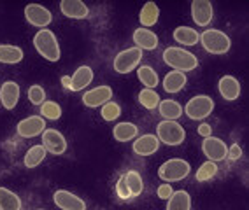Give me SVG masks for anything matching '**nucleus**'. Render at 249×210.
Listing matches in <instances>:
<instances>
[{
	"instance_id": "20",
	"label": "nucleus",
	"mask_w": 249,
	"mask_h": 210,
	"mask_svg": "<svg viewBox=\"0 0 249 210\" xmlns=\"http://www.w3.org/2000/svg\"><path fill=\"white\" fill-rule=\"evenodd\" d=\"M93 68L88 67V65H81L74 76L71 77V91H83L86 86H89L93 82Z\"/></svg>"
},
{
	"instance_id": "13",
	"label": "nucleus",
	"mask_w": 249,
	"mask_h": 210,
	"mask_svg": "<svg viewBox=\"0 0 249 210\" xmlns=\"http://www.w3.org/2000/svg\"><path fill=\"white\" fill-rule=\"evenodd\" d=\"M53 201L58 209L62 210H86V203L83 198H79L74 193L67 189H58L53 194Z\"/></svg>"
},
{
	"instance_id": "19",
	"label": "nucleus",
	"mask_w": 249,
	"mask_h": 210,
	"mask_svg": "<svg viewBox=\"0 0 249 210\" xmlns=\"http://www.w3.org/2000/svg\"><path fill=\"white\" fill-rule=\"evenodd\" d=\"M60 11H62L63 16L72 19H85L89 16V7L81 0H62Z\"/></svg>"
},
{
	"instance_id": "36",
	"label": "nucleus",
	"mask_w": 249,
	"mask_h": 210,
	"mask_svg": "<svg viewBox=\"0 0 249 210\" xmlns=\"http://www.w3.org/2000/svg\"><path fill=\"white\" fill-rule=\"evenodd\" d=\"M28 100L32 105H42L46 102V91L40 84H34L28 88Z\"/></svg>"
},
{
	"instance_id": "1",
	"label": "nucleus",
	"mask_w": 249,
	"mask_h": 210,
	"mask_svg": "<svg viewBox=\"0 0 249 210\" xmlns=\"http://www.w3.org/2000/svg\"><path fill=\"white\" fill-rule=\"evenodd\" d=\"M163 62L170 68H174L176 72H182V74L195 70L198 67V58L195 54L182 48H176V46H170L163 51Z\"/></svg>"
},
{
	"instance_id": "28",
	"label": "nucleus",
	"mask_w": 249,
	"mask_h": 210,
	"mask_svg": "<svg viewBox=\"0 0 249 210\" xmlns=\"http://www.w3.org/2000/svg\"><path fill=\"white\" fill-rule=\"evenodd\" d=\"M46 154H48V151L44 149V145L42 144H37V145H32L30 149L27 151V154H25V160H23V165L27 166V168H37V166L44 161Z\"/></svg>"
},
{
	"instance_id": "10",
	"label": "nucleus",
	"mask_w": 249,
	"mask_h": 210,
	"mask_svg": "<svg viewBox=\"0 0 249 210\" xmlns=\"http://www.w3.org/2000/svg\"><path fill=\"white\" fill-rule=\"evenodd\" d=\"M111 98H112V88L107 84H102L93 88V90L86 91L81 97V102L88 109H97V107H102L104 103L111 102Z\"/></svg>"
},
{
	"instance_id": "5",
	"label": "nucleus",
	"mask_w": 249,
	"mask_h": 210,
	"mask_svg": "<svg viewBox=\"0 0 249 210\" xmlns=\"http://www.w3.org/2000/svg\"><path fill=\"white\" fill-rule=\"evenodd\" d=\"M156 137L165 145H181L186 140V130L178 121H160L156 126Z\"/></svg>"
},
{
	"instance_id": "38",
	"label": "nucleus",
	"mask_w": 249,
	"mask_h": 210,
	"mask_svg": "<svg viewBox=\"0 0 249 210\" xmlns=\"http://www.w3.org/2000/svg\"><path fill=\"white\" fill-rule=\"evenodd\" d=\"M156 193H158V198H160V200H169V198L172 196L174 189H172V186H170V184H161Z\"/></svg>"
},
{
	"instance_id": "29",
	"label": "nucleus",
	"mask_w": 249,
	"mask_h": 210,
	"mask_svg": "<svg viewBox=\"0 0 249 210\" xmlns=\"http://www.w3.org/2000/svg\"><path fill=\"white\" fill-rule=\"evenodd\" d=\"M137 77H139V81L146 86V88H149V90H153V88H156V86L160 84L158 72H156L153 67H149V65H139L137 67Z\"/></svg>"
},
{
	"instance_id": "22",
	"label": "nucleus",
	"mask_w": 249,
	"mask_h": 210,
	"mask_svg": "<svg viewBox=\"0 0 249 210\" xmlns=\"http://www.w3.org/2000/svg\"><path fill=\"white\" fill-rule=\"evenodd\" d=\"M188 79H186V74H182V72H169L167 76L163 77V90L170 95H176L186 86Z\"/></svg>"
},
{
	"instance_id": "6",
	"label": "nucleus",
	"mask_w": 249,
	"mask_h": 210,
	"mask_svg": "<svg viewBox=\"0 0 249 210\" xmlns=\"http://www.w3.org/2000/svg\"><path fill=\"white\" fill-rule=\"evenodd\" d=\"M214 111V100L209 95H196L193 98L188 100L184 105V114L193 121H202L205 117H209Z\"/></svg>"
},
{
	"instance_id": "31",
	"label": "nucleus",
	"mask_w": 249,
	"mask_h": 210,
	"mask_svg": "<svg viewBox=\"0 0 249 210\" xmlns=\"http://www.w3.org/2000/svg\"><path fill=\"white\" fill-rule=\"evenodd\" d=\"M0 210H21V198L7 188H0Z\"/></svg>"
},
{
	"instance_id": "42",
	"label": "nucleus",
	"mask_w": 249,
	"mask_h": 210,
	"mask_svg": "<svg viewBox=\"0 0 249 210\" xmlns=\"http://www.w3.org/2000/svg\"><path fill=\"white\" fill-rule=\"evenodd\" d=\"M36 210H42V209H36Z\"/></svg>"
},
{
	"instance_id": "27",
	"label": "nucleus",
	"mask_w": 249,
	"mask_h": 210,
	"mask_svg": "<svg viewBox=\"0 0 249 210\" xmlns=\"http://www.w3.org/2000/svg\"><path fill=\"white\" fill-rule=\"evenodd\" d=\"M158 18H160V7L156 4H153V2L144 4V7L139 13V21H141L142 28L155 27L156 23H158Z\"/></svg>"
},
{
	"instance_id": "37",
	"label": "nucleus",
	"mask_w": 249,
	"mask_h": 210,
	"mask_svg": "<svg viewBox=\"0 0 249 210\" xmlns=\"http://www.w3.org/2000/svg\"><path fill=\"white\" fill-rule=\"evenodd\" d=\"M116 194H118L120 200H132V198H130L128 188H126V184H124V180H123V175H121L120 179H118V182H116Z\"/></svg>"
},
{
	"instance_id": "8",
	"label": "nucleus",
	"mask_w": 249,
	"mask_h": 210,
	"mask_svg": "<svg viewBox=\"0 0 249 210\" xmlns=\"http://www.w3.org/2000/svg\"><path fill=\"white\" fill-rule=\"evenodd\" d=\"M42 145L48 152L54 154V156H62L67 151V139L62 131L54 130V128H46L42 131Z\"/></svg>"
},
{
	"instance_id": "39",
	"label": "nucleus",
	"mask_w": 249,
	"mask_h": 210,
	"mask_svg": "<svg viewBox=\"0 0 249 210\" xmlns=\"http://www.w3.org/2000/svg\"><path fill=\"white\" fill-rule=\"evenodd\" d=\"M240 156H242V149H240V145L239 144H231L230 147H228L227 158H230L231 161H237V160H240Z\"/></svg>"
},
{
	"instance_id": "35",
	"label": "nucleus",
	"mask_w": 249,
	"mask_h": 210,
	"mask_svg": "<svg viewBox=\"0 0 249 210\" xmlns=\"http://www.w3.org/2000/svg\"><path fill=\"white\" fill-rule=\"evenodd\" d=\"M100 116H102L104 121H116L118 117L121 116V107H120V103H116V102H107L104 103L102 107H100Z\"/></svg>"
},
{
	"instance_id": "15",
	"label": "nucleus",
	"mask_w": 249,
	"mask_h": 210,
	"mask_svg": "<svg viewBox=\"0 0 249 210\" xmlns=\"http://www.w3.org/2000/svg\"><path fill=\"white\" fill-rule=\"evenodd\" d=\"M19 97H21V88H19L18 82L14 81H5L2 88H0V103L5 111H13L19 102Z\"/></svg>"
},
{
	"instance_id": "40",
	"label": "nucleus",
	"mask_w": 249,
	"mask_h": 210,
	"mask_svg": "<svg viewBox=\"0 0 249 210\" xmlns=\"http://www.w3.org/2000/svg\"><path fill=\"white\" fill-rule=\"evenodd\" d=\"M196 131H198V135L200 137H211L213 135V126L209 125V123H202V125H198V128H196Z\"/></svg>"
},
{
	"instance_id": "16",
	"label": "nucleus",
	"mask_w": 249,
	"mask_h": 210,
	"mask_svg": "<svg viewBox=\"0 0 249 210\" xmlns=\"http://www.w3.org/2000/svg\"><path fill=\"white\" fill-rule=\"evenodd\" d=\"M132 149H134V152L139 154V156H151V154H155L160 149V140L153 133L141 135V137H137L134 140Z\"/></svg>"
},
{
	"instance_id": "26",
	"label": "nucleus",
	"mask_w": 249,
	"mask_h": 210,
	"mask_svg": "<svg viewBox=\"0 0 249 210\" xmlns=\"http://www.w3.org/2000/svg\"><path fill=\"white\" fill-rule=\"evenodd\" d=\"M174 40L179 42L181 46H195L198 44V39H200V33L192 27H178L172 33Z\"/></svg>"
},
{
	"instance_id": "21",
	"label": "nucleus",
	"mask_w": 249,
	"mask_h": 210,
	"mask_svg": "<svg viewBox=\"0 0 249 210\" xmlns=\"http://www.w3.org/2000/svg\"><path fill=\"white\" fill-rule=\"evenodd\" d=\"M137 135H139V128L134 123H128V121L118 123L112 128V137H114L116 142H128V140L137 139Z\"/></svg>"
},
{
	"instance_id": "7",
	"label": "nucleus",
	"mask_w": 249,
	"mask_h": 210,
	"mask_svg": "<svg viewBox=\"0 0 249 210\" xmlns=\"http://www.w3.org/2000/svg\"><path fill=\"white\" fill-rule=\"evenodd\" d=\"M141 60H142V51L139 48H128L116 54L112 67L118 74H130L141 65Z\"/></svg>"
},
{
	"instance_id": "34",
	"label": "nucleus",
	"mask_w": 249,
	"mask_h": 210,
	"mask_svg": "<svg viewBox=\"0 0 249 210\" xmlns=\"http://www.w3.org/2000/svg\"><path fill=\"white\" fill-rule=\"evenodd\" d=\"M40 112V117H44V119L49 121H56L62 117V107L58 105L56 102H51V100H46L39 109Z\"/></svg>"
},
{
	"instance_id": "9",
	"label": "nucleus",
	"mask_w": 249,
	"mask_h": 210,
	"mask_svg": "<svg viewBox=\"0 0 249 210\" xmlns=\"http://www.w3.org/2000/svg\"><path fill=\"white\" fill-rule=\"evenodd\" d=\"M25 19L30 23L32 27L42 30V28H46L48 25H51L53 14H51V11H49L48 7H44V5L28 4L27 7H25Z\"/></svg>"
},
{
	"instance_id": "32",
	"label": "nucleus",
	"mask_w": 249,
	"mask_h": 210,
	"mask_svg": "<svg viewBox=\"0 0 249 210\" xmlns=\"http://www.w3.org/2000/svg\"><path fill=\"white\" fill-rule=\"evenodd\" d=\"M161 102L160 95L156 93L155 90H149V88H144L141 93H139V103L142 105L147 111H156L158 109V103Z\"/></svg>"
},
{
	"instance_id": "3",
	"label": "nucleus",
	"mask_w": 249,
	"mask_h": 210,
	"mask_svg": "<svg viewBox=\"0 0 249 210\" xmlns=\"http://www.w3.org/2000/svg\"><path fill=\"white\" fill-rule=\"evenodd\" d=\"M200 44L207 53L211 54H227L231 48L230 37L221 30L207 28L200 33Z\"/></svg>"
},
{
	"instance_id": "11",
	"label": "nucleus",
	"mask_w": 249,
	"mask_h": 210,
	"mask_svg": "<svg viewBox=\"0 0 249 210\" xmlns=\"http://www.w3.org/2000/svg\"><path fill=\"white\" fill-rule=\"evenodd\" d=\"M46 130V119L40 116H28L25 119H21L16 126V133L21 139H34L42 135V131Z\"/></svg>"
},
{
	"instance_id": "25",
	"label": "nucleus",
	"mask_w": 249,
	"mask_h": 210,
	"mask_svg": "<svg viewBox=\"0 0 249 210\" xmlns=\"http://www.w3.org/2000/svg\"><path fill=\"white\" fill-rule=\"evenodd\" d=\"M165 210H192V196L184 189L174 191L172 196L167 200V209Z\"/></svg>"
},
{
	"instance_id": "24",
	"label": "nucleus",
	"mask_w": 249,
	"mask_h": 210,
	"mask_svg": "<svg viewBox=\"0 0 249 210\" xmlns=\"http://www.w3.org/2000/svg\"><path fill=\"white\" fill-rule=\"evenodd\" d=\"M158 114L167 121H178L182 116V107L181 103L176 102V100H161L158 103Z\"/></svg>"
},
{
	"instance_id": "14",
	"label": "nucleus",
	"mask_w": 249,
	"mask_h": 210,
	"mask_svg": "<svg viewBox=\"0 0 249 210\" xmlns=\"http://www.w3.org/2000/svg\"><path fill=\"white\" fill-rule=\"evenodd\" d=\"M192 18L198 27H207L214 18V7L209 0H193L192 2Z\"/></svg>"
},
{
	"instance_id": "2",
	"label": "nucleus",
	"mask_w": 249,
	"mask_h": 210,
	"mask_svg": "<svg viewBox=\"0 0 249 210\" xmlns=\"http://www.w3.org/2000/svg\"><path fill=\"white\" fill-rule=\"evenodd\" d=\"M34 48L48 62H58L62 58V49H60L58 39L49 28H42L34 35Z\"/></svg>"
},
{
	"instance_id": "18",
	"label": "nucleus",
	"mask_w": 249,
	"mask_h": 210,
	"mask_svg": "<svg viewBox=\"0 0 249 210\" xmlns=\"http://www.w3.org/2000/svg\"><path fill=\"white\" fill-rule=\"evenodd\" d=\"M218 91L223 98L228 100V102H233L240 97V82L237 77L233 76H223L221 79L218 81Z\"/></svg>"
},
{
	"instance_id": "23",
	"label": "nucleus",
	"mask_w": 249,
	"mask_h": 210,
	"mask_svg": "<svg viewBox=\"0 0 249 210\" xmlns=\"http://www.w3.org/2000/svg\"><path fill=\"white\" fill-rule=\"evenodd\" d=\"M25 58V53L19 46L0 44V63L4 65H16Z\"/></svg>"
},
{
	"instance_id": "33",
	"label": "nucleus",
	"mask_w": 249,
	"mask_h": 210,
	"mask_svg": "<svg viewBox=\"0 0 249 210\" xmlns=\"http://www.w3.org/2000/svg\"><path fill=\"white\" fill-rule=\"evenodd\" d=\"M218 175V165L214 163V161H205V163H202L200 168L196 170L195 174V179L198 180V182H205V180H211L214 179Z\"/></svg>"
},
{
	"instance_id": "41",
	"label": "nucleus",
	"mask_w": 249,
	"mask_h": 210,
	"mask_svg": "<svg viewBox=\"0 0 249 210\" xmlns=\"http://www.w3.org/2000/svg\"><path fill=\"white\" fill-rule=\"evenodd\" d=\"M62 82H63V86H65L67 90H71V77H69V76H63L62 77Z\"/></svg>"
},
{
	"instance_id": "17",
	"label": "nucleus",
	"mask_w": 249,
	"mask_h": 210,
	"mask_svg": "<svg viewBox=\"0 0 249 210\" xmlns=\"http://www.w3.org/2000/svg\"><path fill=\"white\" fill-rule=\"evenodd\" d=\"M132 39H134V42H135V48H139L141 51H153L160 44L158 35H156L155 32L149 30V28H142V27L134 32Z\"/></svg>"
},
{
	"instance_id": "12",
	"label": "nucleus",
	"mask_w": 249,
	"mask_h": 210,
	"mask_svg": "<svg viewBox=\"0 0 249 210\" xmlns=\"http://www.w3.org/2000/svg\"><path fill=\"white\" fill-rule=\"evenodd\" d=\"M202 152L207 156L209 161L218 163V161L227 160L228 147L219 137H213V135H211V137H205L204 142H202Z\"/></svg>"
},
{
	"instance_id": "4",
	"label": "nucleus",
	"mask_w": 249,
	"mask_h": 210,
	"mask_svg": "<svg viewBox=\"0 0 249 210\" xmlns=\"http://www.w3.org/2000/svg\"><path fill=\"white\" fill-rule=\"evenodd\" d=\"M192 174V166L182 158H170L158 168V177L165 182H179Z\"/></svg>"
},
{
	"instance_id": "30",
	"label": "nucleus",
	"mask_w": 249,
	"mask_h": 210,
	"mask_svg": "<svg viewBox=\"0 0 249 210\" xmlns=\"http://www.w3.org/2000/svg\"><path fill=\"white\" fill-rule=\"evenodd\" d=\"M123 180L126 184V188H128L130 193V198H137L144 189V182H142V177L141 174L135 170H130L126 174H123Z\"/></svg>"
}]
</instances>
